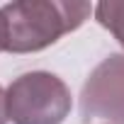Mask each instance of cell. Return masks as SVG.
<instances>
[{
  "label": "cell",
  "mask_w": 124,
  "mask_h": 124,
  "mask_svg": "<svg viewBox=\"0 0 124 124\" xmlns=\"http://www.w3.org/2000/svg\"><path fill=\"white\" fill-rule=\"evenodd\" d=\"M5 51L27 54L54 44L66 32L78 29L90 15L88 3L61 0H22L0 8Z\"/></svg>",
  "instance_id": "6da1fadb"
},
{
  "label": "cell",
  "mask_w": 124,
  "mask_h": 124,
  "mask_svg": "<svg viewBox=\"0 0 124 124\" xmlns=\"http://www.w3.org/2000/svg\"><path fill=\"white\" fill-rule=\"evenodd\" d=\"M5 107L12 124H61L71 112V93L58 76L32 71L12 80Z\"/></svg>",
  "instance_id": "7a4b0ae2"
},
{
  "label": "cell",
  "mask_w": 124,
  "mask_h": 124,
  "mask_svg": "<svg viewBox=\"0 0 124 124\" xmlns=\"http://www.w3.org/2000/svg\"><path fill=\"white\" fill-rule=\"evenodd\" d=\"M80 109L88 119L124 124V54H112L95 66L83 85Z\"/></svg>",
  "instance_id": "3957f363"
},
{
  "label": "cell",
  "mask_w": 124,
  "mask_h": 124,
  "mask_svg": "<svg viewBox=\"0 0 124 124\" xmlns=\"http://www.w3.org/2000/svg\"><path fill=\"white\" fill-rule=\"evenodd\" d=\"M95 17L124 46V0H105L95 8Z\"/></svg>",
  "instance_id": "277c9868"
},
{
  "label": "cell",
  "mask_w": 124,
  "mask_h": 124,
  "mask_svg": "<svg viewBox=\"0 0 124 124\" xmlns=\"http://www.w3.org/2000/svg\"><path fill=\"white\" fill-rule=\"evenodd\" d=\"M5 122H8V107H5V93L0 88V124H5Z\"/></svg>",
  "instance_id": "5b68a950"
},
{
  "label": "cell",
  "mask_w": 124,
  "mask_h": 124,
  "mask_svg": "<svg viewBox=\"0 0 124 124\" xmlns=\"http://www.w3.org/2000/svg\"><path fill=\"white\" fill-rule=\"evenodd\" d=\"M0 51H5V37H3V15H0Z\"/></svg>",
  "instance_id": "8992f818"
}]
</instances>
